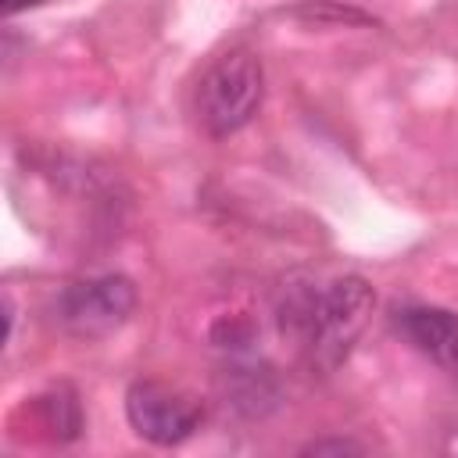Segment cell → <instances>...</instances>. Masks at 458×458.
<instances>
[{
	"label": "cell",
	"mask_w": 458,
	"mask_h": 458,
	"mask_svg": "<svg viewBox=\"0 0 458 458\" xmlns=\"http://www.w3.org/2000/svg\"><path fill=\"white\" fill-rule=\"evenodd\" d=\"M361 451L365 447L358 440H351V437H322V440H311L304 447V454H315V458H329V454L344 458V454H361Z\"/></svg>",
	"instance_id": "obj_8"
},
{
	"label": "cell",
	"mask_w": 458,
	"mask_h": 458,
	"mask_svg": "<svg viewBox=\"0 0 458 458\" xmlns=\"http://www.w3.org/2000/svg\"><path fill=\"white\" fill-rule=\"evenodd\" d=\"M225 397L233 401V408H240L247 415H261V411H268L276 404L279 386H276V376L268 369L236 361L225 372Z\"/></svg>",
	"instance_id": "obj_7"
},
{
	"label": "cell",
	"mask_w": 458,
	"mask_h": 458,
	"mask_svg": "<svg viewBox=\"0 0 458 458\" xmlns=\"http://www.w3.org/2000/svg\"><path fill=\"white\" fill-rule=\"evenodd\" d=\"M39 4H47V0H0V7H4V14H18V11H29V7H39Z\"/></svg>",
	"instance_id": "obj_9"
},
{
	"label": "cell",
	"mask_w": 458,
	"mask_h": 458,
	"mask_svg": "<svg viewBox=\"0 0 458 458\" xmlns=\"http://www.w3.org/2000/svg\"><path fill=\"white\" fill-rule=\"evenodd\" d=\"M444 451H447V454H458V426L447 429V444H444Z\"/></svg>",
	"instance_id": "obj_10"
},
{
	"label": "cell",
	"mask_w": 458,
	"mask_h": 458,
	"mask_svg": "<svg viewBox=\"0 0 458 458\" xmlns=\"http://www.w3.org/2000/svg\"><path fill=\"white\" fill-rule=\"evenodd\" d=\"M372 308V283L347 272L318 286H290L279 304V322L315 369H336L365 333Z\"/></svg>",
	"instance_id": "obj_1"
},
{
	"label": "cell",
	"mask_w": 458,
	"mask_h": 458,
	"mask_svg": "<svg viewBox=\"0 0 458 458\" xmlns=\"http://www.w3.org/2000/svg\"><path fill=\"white\" fill-rule=\"evenodd\" d=\"M125 419L147 444L175 447L200 429L204 404L165 379H136L125 390Z\"/></svg>",
	"instance_id": "obj_4"
},
{
	"label": "cell",
	"mask_w": 458,
	"mask_h": 458,
	"mask_svg": "<svg viewBox=\"0 0 458 458\" xmlns=\"http://www.w3.org/2000/svg\"><path fill=\"white\" fill-rule=\"evenodd\" d=\"M32 415H36V426L43 429V437L57 440V444H72L79 440L82 433V404H79V394L68 386V383H57L50 390H43L39 397L29 401Z\"/></svg>",
	"instance_id": "obj_6"
},
{
	"label": "cell",
	"mask_w": 458,
	"mask_h": 458,
	"mask_svg": "<svg viewBox=\"0 0 458 458\" xmlns=\"http://www.w3.org/2000/svg\"><path fill=\"white\" fill-rule=\"evenodd\" d=\"M397 326L404 340L422 351L429 361L458 372V315L433 304H415L397 315Z\"/></svg>",
	"instance_id": "obj_5"
},
{
	"label": "cell",
	"mask_w": 458,
	"mask_h": 458,
	"mask_svg": "<svg viewBox=\"0 0 458 458\" xmlns=\"http://www.w3.org/2000/svg\"><path fill=\"white\" fill-rule=\"evenodd\" d=\"M265 100V72L258 54L229 50L215 57L197 86V118L208 136L225 140L240 132Z\"/></svg>",
	"instance_id": "obj_2"
},
{
	"label": "cell",
	"mask_w": 458,
	"mask_h": 458,
	"mask_svg": "<svg viewBox=\"0 0 458 458\" xmlns=\"http://www.w3.org/2000/svg\"><path fill=\"white\" fill-rule=\"evenodd\" d=\"M136 304H140L136 283L129 276L104 272V276H86V279L68 283L54 311H57V322L72 336L97 340V336H111L114 329H122L132 318Z\"/></svg>",
	"instance_id": "obj_3"
}]
</instances>
